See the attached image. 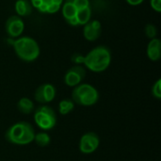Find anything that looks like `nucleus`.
<instances>
[{"instance_id":"21","label":"nucleus","mask_w":161,"mask_h":161,"mask_svg":"<svg viewBox=\"0 0 161 161\" xmlns=\"http://www.w3.org/2000/svg\"><path fill=\"white\" fill-rule=\"evenodd\" d=\"M84 57L85 56H82L81 54H78V53H75L72 56L71 59L72 61L75 64V65H81L83 64L84 62Z\"/></svg>"},{"instance_id":"14","label":"nucleus","mask_w":161,"mask_h":161,"mask_svg":"<svg viewBox=\"0 0 161 161\" xmlns=\"http://www.w3.org/2000/svg\"><path fill=\"white\" fill-rule=\"evenodd\" d=\"M75 104L74 103V101L71 98L62 99L58 103V112L63 116L68 115L75 109Z\"/></svg>"},{"instance_id":"28","label":"nucleus","mask_w":161,"mask_h":161,"mask_svg":"<svg viewBox=\"0 0 161 161\" xmlns=\"http://www.w3.org/2000/svg\"><path fill=\"white\" fill-rule=\"evenodd\" d=\"M63 2V0H52V3H55V4H58V5H61Z\"/></svg>"},{"instance_id":"11","label":"nucleus","mask_w":161,"mask_h":161,"mask_svg":"<svg viewBox=\"0 0 161 161\" xmlns=\"http://www.w3.org/2000/svg\"><path fill=\"white\" fill-rule=\"evenodd\" d=\"M147 56L152 61L159 60L161 57L160 40L154 38L150 41V42L147 46Z\"/></svg>"},{"instance_id":"8","label":"nucleus","mask_w":161,"mask_h":161,"mask_svg":"<svg viewBox=\"0 0 161 161\" xmlns=\"http://www.w3.org/2000/svg\"><path fill=\"white\" fill-rule=\"evenodd\" d=\"M86 77V69L81 65H75L71 67L64 75V83L71 88L81 84Z\"/></svg>"},{"instance_id":"13","label":"nucleus","mask_w":161,"mask_h":161,"mask_svg":"<svg viewBox=\"0 0 161 161\" xmlns=\"http://www.w3.org/2000/svg\"><path fill=\"white\" fill-rule=\"evenodd\" d=\"M15 10L19 16H28L31 14L32 7L27 0H17L15 3Z\"/></svg>"},{"instance_id":"19","label":"nucleus","mask_w":161,"mask_h":161,"mask_svg":"<svg viewBox=\"0 0 161 161\" xmlns=\"http://www.w3.org/2000/svg\"><path fill=\"white\" fill-rule=\"evenodd\" d=\"M145 33H146L148 38L154 39L157 36V27L152 24H148L145 26Z\"/></svg>"},{"instance_id":"26","label":"nucleus","mask_w":161,"mask_h":161,"mask_svg":"<svg viewBox=\"0 0 161 161\" xmlns=\"http://www.w3.org/2000/svg\"><path fill=\"white\" fill-rule=\"evenodd\" d=\"M38 9L41 11V12H47V5L45 3L42 2V4L38 8Z\"/></svg>"},{"instance_id":"6","label":"nucleus","mask_w":161,"mask_h":161,"mask_svg":"<svg viewBox=\"0 0 161 161\" xmlns=\"http://www.w3.org/2000/svg\"><path fill=\"white\" fill-rule=\"evenodd\" d=\"M57 89L53 84L44 83L40 85L34 92V100L41 105H47L54 101Z\"/></svg>"},{"instance_id":"16","label":"nucleus","mask_w":161,"mask_h":161,"mask_svg":"<svg viewBox=\"0 0 161 161\" xmlns=\"http://www.w3.org/2000/svg\"><path fill=\"white\" fill-rule=\"evenodd\" d=\"M34 142L40 147H46V146H48L50 144L51 138H50L48 133H46L45 131H42V132H39V133L35 134Z\"/></svg>"},{"instance_id":"3","label":"nucleus","mask_w":161,"mask_h":161,"mask_svg":"<svg viewBox=\"0 0 161 161\" xmlns=\"http://www.w3.org/2000/svg\"><path fill=\"white\" fill-rule=\"evenodd\" d=\"M12 46L15 54L23 61L31 62L40 56V46L38 42L30 37H21L16 39Z\"/></svg>"},{"instance_id":"4","label":"nucleus","mask_w":161,"mask_h":161,"mask_svg":"<svg viewBox=\"0 0 161 161\" xmlns=\"http://www.w3.org/2000/svg\"><path fill=\"white\" fill-rule=\"evenodd\" d=\"M71 99L78 106L92 107L99 101V92L91 84H79L74 88Z\"/></svg>"},{"instance_id":"29","label":"nucleus","mask_w":161,"mask_h":161,"mask_svg":"<svg viewBox=\"0 0 161 161\" xmlns=\"http://www.w3.org/2000/svg\"><path fill=\"white\" fill-rule=\"evenodd\" d=\"M31 1H32V0H31Z\"/></svg>"},{"instance_id":"7","label":"nucleus","mask_w":161,"mask_h":161,"mask_svg":"<svg viewBox=\"0 0 161 161\" xmlns=\"http://www.w3.org/2000/svg\"><path fill=\"white\" fill-rule=\"evenodd\" d=\"M100 145L99 136L92 131L87 132L80 138L79 151L84 155H91L94 153Z\"/></svg>"},{"instance_id":"2","label":"nucleus","mask_w":161,"mask_h":161,"mask_svg":"<svg viewBox=\"0 0 161 161\" xmlns=\"http://www.w3.org/2000/svg\"><path fill=\"white\" fill-rule=\"evenodd\" d=\"M111 62V54L108 47L97 46L91 50L85 57L83 64L93 73L106 71Z\"/></svg>"},{"instance_id":"24","label":"nucleus","mask_w":161,"mask_h":161,"mask_svg":"<svg viewBox=\"0 0 161 161\" xmlns=\"http://www.w3.org/2000/svg\"><path fill=\"white\" fill-rule=\"evenodd\" d=\"M66 21H67V23H68L69 25H74V26H75V25H79V24H78V21H77V19H76V17H73V18L68 19V20H66Z\"/></svg>"},{"instance_id":"15","label":"nucleus","mask_w":161,"mask_h":161,"mask_svg":"<svg viewBox=\"0 0 161 161\" xmlns=\"http://www.w3.org/2000/svg\"><path fill=\"white\" fill-rule=\"evenodd\" d=\"M91 15H92V10L90 7L78 9L76 12V19L78 21L79 25H86L89 21H91Z\"/></svg>"},{"instance_id":"27","label":"nucleus","mask_w":161,"mask_h":161,"mask_svg":"<svg viewBox=\"0 0 161 161\" xmlns=\"http://www.w3.org/2000/svg\"><path fill=\"white\" fill-rule=\"evenodd\" d=\"M31 3H32L33 7H35V8H38L42 4V0H32Z\"/></svg>"},{"instance_id":"12","label":"nucleus","mask_w":161,"mask_h":161,"mask_svg":"<svg viewBox=\"0 0 161 161\" xmlns=\"http://www.w3.org/2000/svg\"><path fill=\"white\" fill-rule=\"evenodd\" d=\"M17 109L23 114H30L35 110V106L30 98L22 97L17 103Z\"/></svg>"},{"instance_id":"17","label":"nucleus","mask_w":161,"mask_h":161,"mask_svg":"<svg viewBox=\"0 0 161 161\" xmlns=\"http://www.w3.org/2000/svg\"><path fill=\"white\" fill-rule=\"evenodd\" d=\"M76 12H77V9L73 3H69V2L64 3V5L62 7V14L66 20L75 17Z\"/></svg>"},{"instance_id":"18","label":"nucleus","mask_w":161,"mask_h":161,"mask_svg":"<svg viewBox=\"0 0 161 161\" xmlns=\"http://www.w3.org/2000/svg\"><path fill=\"white\" fill-rule=\"evenodd\" d=\"M152 96L156 98L157 100L161 99V79H158L157 82L153 85L151 90Z\"/></svg>"},{"instance_id":"10","label":"nucleus","mask_w":161,"mask_h":161,"mask_svg":"<svg viewBox=\"0 0 161 161\" xmlns=\"http://www.w3.org/2000/svg\"><path fill=\"white\" fill-rule=\"evenodd\" d=\"M83 34L86 40L88 41H95L99 38L101 34V24L97 20L89 21L86 25H84Z\"/></svg>"},{"instance_id":"9","label":"nucleus","mask_w":161,"mask_h":161,"mask_svg":"<svg viewBox=\"0 0 161 161\" xmlns=\"http://www.w3.org/2000/svg\"><path fill=\"white\" fill-rule=\"evenodd\" d=\"M24 28H25L24 22L18 15H12L7 20L6 30L10 38L19 37L23 33Z\"/></svg>"},{"instance_id":"22","label":"nucleus","mask_w":161,"mask_h":161,"mask_svg":"<svg viewBox=\"0 0 161 161\" xmlns=\"http://www.w3.org/2000/svg\"><path fill=\"white\" fill-rule=\"evenodd\" d=\"M59 8H60V5H58V4H55V3H51V4H49L47 6V12L48 13H55Z\"/></svg>"},{"instance_id":"25","label":"nucleus","mask_w":161,"mask_h":161,"mask_svg":"<svg viewBox=\"0 0 161 161\" xmlns=\"http://www.w3.org/2000/svg\"><path fill=\"white\" fill-rule=\"evenodd\" d=\"M126 1L132 6H137V5H140L143 2V0H126Z\"/></svg>"},{"instance_id":"20","label":"nucleus","mask_w":161,"mask_h":161,"mask_svg":"<svg viewBox=\"0 0 161 161\" xmlns=\"http://www.w3.org/2000/svg\"><path fill=\"white\" fill-rule=\"evenodd\" d=\"M73 4L76 8V9H81L87 7H90V2L89 0H74Z\"/></svg>"},{"instance_id":"1","label":"nucleus","mask_w":161,"mask_h":161,"mask_svg":"<svg viewBox=\"0 0 161 161\" xmlns=\"http://www.w3.org/2000/svg\"><path fill=\"white\" fill-rule=\"evenodd\" d=\"M35 130L31 124L21 121L10 125L5 132V140L13 145H27L34 142Z\"/></svg>"},{"instance_id":"5","label":"nucleus","mask_w":161,"mask_h":161,"mask_svg":"<svg viewBox=\"0 0 161 161\" xmlns=\"http://www.w3.org/2000/svg\"><path fill=\"white\" fill-rule=\"evenodd\" d=\"M33 112L34 122L42 131L51 130L56 126L58 119L55 110L51 107L47 105H42L35 108Z\"/></svg>"},{"instance_id":"23","label":"nucleus","mask_w":161,"mask_h":161,"mask_svg":"<svg viewBox=\"0 0 161 161\" xmlns=\"http://www.w3.org/2000/svg\"><path fill=\"white\" fill-rule=\"evenodd\" d=\"M151 7L158 12L161 10V0H151Z\"/></svg>"}]
</instances>
